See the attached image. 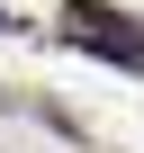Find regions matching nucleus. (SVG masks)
Wrapping results in <instances>:
<instances>
[{
	"instance_id": "1",
	"label": "nucleus",
	"mask_w": 144,
	"mask_h": 153,
	"mask_svg": "<svg viewBox=\"0 0 144 153\" xmlns=\"http://www.w3.org/2000/svg\"><path fill=\"white\" fill-rule=\"evenodd\" d=\"M63 36L99 63H117V72H144V27L126 9H108V0H63Z\"/></svg>"
},
{
	"instance_id": "2",
	"label": "nucleus",
	"mask_w": 144,
	"mask_h": 153,
	"mask_svg": "<svg viewBox=\"0 0 144 153\" xmlns=\"http://www.w3.org/2000/svg\"><path fill=\"white\" fill-rule=\"evenodd\" d=\"M9 27H18V18H9V9H0V36H9Z\"/></svg>"
}]
</instances>
